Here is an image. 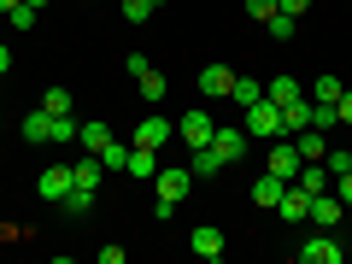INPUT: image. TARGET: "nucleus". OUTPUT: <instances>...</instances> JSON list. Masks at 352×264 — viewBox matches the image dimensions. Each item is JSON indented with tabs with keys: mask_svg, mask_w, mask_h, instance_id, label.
I'll return each mask as SVG.
<instances>
[{
	"mask_svg": "<svg viewBox=\"0 0 352 264\" xmlns=\"http://www.w3.org/2000/svg\"><path fill=\"white\" fill-rule=\"evenodd\" d=\"M153 188H159V200H153V217H170L176 206L188 200V188H194V170H182V164H170V170H164V164H159Z\"/></svg>",
	"mask_w": 352,
	"mask_h": 264,
	"instance_id": "obj_1",
	"label": "nucleus"
},
{
	"mask_svg": "<svg viewBox=\"0 0 352 264\" xmlns=\"http://www.w3.org/2000/svg\"><path fill=\"white\" fill-rule=\"evenodd\" d=\"M241 129H247V141H276V135H288L282 129V106L276 100H252V106H241Z\"/></svg>",
	"mask_w": 352,
	"mask_h": 264,
	"instance_id": "obj_2",
	"label": "nucleus"
},
{
	"mask_svg": "<svg viewBox=\"0 0 352 264\" xmlns=\"http://www.w3.org/2000/svg\"><path fill=\"white\" fill-rule=\"evenodd\" d=\"M294 258H300V264H340V258H346V247L335 241V229H317V235L305 241Z\"/></svg>",
	"mask_w": 352,
	"mask_h": 264,
	"instance_id": "obj_3",
	"label": "nucleus"
},
{
	"mask_svg": "<svg viewBox=\"0 0 352 264\" xmlns=\"http://www.w3.org/2000/svg\"><path fill=\"white\" fill-rule=\"evenodd\" d=\"M212 129H217V118L206 112V106H194V112H182V124H176V135H182V147H206V141H212Z\"/></svg>",
	"mask_w": 352,
	"mask_h": 264,
	"instance_id": "obj_4",
	"label": "nucleus"
},
{
	"mask_svg": "<svg viewBox=\"0 0 352 264\" xmlns=\"http://www.w3.org/2000/svg\"><path fill=\"white\" fill-rule=\"evenodd\" d=\"M176 141V129H170V118H159V112H147L135 124V147H147V153H159V147H170Z\"/></svg>",
	"mask_w": 352,
	"mask_h": 264,
	"instance_id": "obj_5",
	"label": "nucleus"
},
{
	"mask_svg": "<svg viewBox=\"0 0 352 264\" xmlns=\"http://www.w3.org/2000/svg\"><path fill=\"white\" fill-rule=\"evenodd\" d=\"M206 147H212V153H217V159H223V164H235L241 153H247V129H241V124H217Z\"/></svg>",
	"mask_w": 352,
	"mask_h": 264,
	"instance_id": "obj_6",
	"label": "nucleus"
},
{
	"mask_svg": "<svg viewBox=\"0 0 352 264\" xmlns=\"http://www.w3.org/2000/svg\"><path fill=\"white\" fill-rule=\"evenodd\" d=\"M340 217H346V206H340V194H311V212H305V223H317V229H335Z\"/></svg>",
	"mask_w": 352,
	"mask_h": 264,
	"instance_id": "obj_7",
	"label": "nucleus"
},
{
	"mask_svg": "<svg viewBox=\"0 0 352 264\" xmlns=\"http://www.w3.org/2000/svg\"><path fill=\"white\" fill-rule=\"evenodd\" d=\"M300 147H294V141L288 135H276V141H270V170H276V176H288V182H294V176H300Z\"/></svg>",
	"mask_w": 352,
	"mask_h": 264,
	"instance_id": "obj_8",
	"label": "nucleus"
},
{
	"mask_svg": "<svg viewBox=\"0 0 352 264\" xmlns=\"http://www.w3.org/2000/svg\"><path fill=\"white\" fill-rule=\"evenodd\" d=\"M100 176H106V164H100V153H82V159L71 164V188H82V194H94V188H100Z\"/></svg>",
	"mask_w": 352,
	"mask_h": 264,
	"instance_id": "obj_9",
	"label": "nucleus"
},
{
	"mask_svg": "<svg viewBox=\"0 0 352 264\" xmlns=\"http://www.w3.org/2000/svg\"><path fill=\"white\" fill-rule=\"evenodd\" d=\"M229 88H235V71H229V65H206L200 71V94L206 100H229Z\"/></svg>",
	"mask_w": 352,
	"mask_h": 264,
	"instance_id": "obj_10",
	"label": "nucleus"
},
{
	"mask_svg": "<svg viewBox=\"0 0 352 264\" xmlns=\"http://www.w3.org/2000/svg\"><path fill=\"white\" fill-rule=\"evenodd\" d=\"M188 247H194V258H206V264H217L223 258V229H212V223H200L188 235Z\"/></svg>",
	"mask_w": 352,
	"mask_h": 264,
	"instance_id": "obj_11",
	"label": "nucleus"
},
{
	"mask_svg": "<svg viewBox=\"0 0 352 264\" xmlns=\"http://www.w3.org/2000/svg\"><path fill=\"white\" fill-rule=\"evenodd\" d=\"M305 212H311V194H305L300 182H288V194L276 200V217L282 223H305Z\"/></svg>",
	"mask_w": 352,
	"mask_h": 264,
	"instance_id": "obj_12",
	"label": "nucleus"
},
{
	"mask_svg": "<svg viewBox=\"0 0 352 264\" xmlns=\"http://www.w3.org/2000/svg\"><path fill=\"white\" fill-rule=\"evenodd\" d=\"M36 194L41 200H65V194H71V164H47L41 182H36Z\"/></svg>",
	"mask_w": 352,
	"mask_h": 264,
	"instance_id": "obj_13",
	"label": "nucleus"
},
{
	"mask_svg": "<svg viewBox=\"0 0 352 264\" xmlns=\"http://www.w3.org/2000/svg\"><path fill=\"white\" fill-rule=\"evenodd\" d=\"M288 194V176H276V170H264L258 182H252V200L264 206V212H276V200Z\"/></svg>",
	"mask_w": 352,
	"mask_h": 264,
	"instance_id": "obj_14",
	"label": "nucleus"
},
{
	"mask_svg": "<svg viewBox=\"0 0 352 264\" xmlns=\"http://www.w3.org/2000/svg\"><path fill=\"white\" fill-rule=\"evenodd\" d=\"M24 141H30V147L53 141V112H47V106H30V112H24Z\"/></svg>",
	"mask_w": 352,
	"mask_h": 264,
	"instance_id": "obj_15",
	"label": "nucleus"
},
{
	"mask_svg": "<svg viewBox=\"0 0 352 264\" xmlns=\"http://www.w3.org/2000/svg\"><path fill=\"white\" fill-rule=\"evenodd\" d=\"M135 182H153L159 176V153H147V147H129V164H124Z\"/></svg>",
	"mask_w": 352,
	"mask_h": 264,
	"instance_id": "obj_16",
	"label": "nucleus"
},
{
	"mask_svg": "<svg viewBox=\"0 0 352 264\" xmlns=\"http://www.w3.org/2000/svg\"><path fill=\"white\" fill-rule=\"evenodd\" d=\"M106 141H112V129H106V124H94V118H88V124H76V147H82V153H100Z\"/></svg>",
	"mask_w": 352,
	"mask_h": 264,
	"instance_id": "obj_17",
	"label": "nucleus"
},
{
	"mask_svg": "<svg viewBox=\"0 0 352 264\" xmlns=\"http://www.w3.org/2000/svg\"><path fill=\"white\" fill-rule=\"evenodd\" d=\"M135 88H141V100H147V106H159V100H164V94H170V82H164V76H159V71H153V65H147V71H141V76H135Z\"/></svg>",
	"mask_w": 352,
	"mask_h": 264,
	"instance_id": "obj_18",
	"label": "nucleus"
},
{
	"mask_svg": "<svg viewBox=\"0 0 352 264\" xmlns=\"http://www.w3.org/2000/svg\"><path fill=\"white\" fill-rule=\"evenodd\" d=\"M282 129H288V135H300V129H311V100H294V106H282Z\"/></svg>",
	"mask_w": 352,
	"mask_h": 264,
	"instance_id": "obj_19",
	"label": "nucleus"
},
{
	"mask_svg": "<svg viewBox=\"0 0 352 264\" xmlns=\"http://www.w3.org/2000/svg\"><path fill=\"white\" fill-rule=\"evenodd\" d=\"M264 100L294 106V100H300V82H294V76H270V82H264Z\"/></svg>",
	"mask_w": 352,
	"mask_h": 264,
	"instance_id": "obj_20",
	"label": "nucleus"
},
{
	"mask_svg": "<svg viewBox=\"0 0 352 264\" xmlns=\"http://www.w3.org/2000/svg\"><path fill=\"white\" fill-rule=\"evenodd\" d=\"M229 100H235V106H252V100H264V82H258V76H235Z\"/></svg>",
	"mask_w": 352,
	"mask_h": 264,
	"instance_id": "obj_21",
	"label": "nucleus"
},
{
	"mask_svg": "<svg viewBox=\"0 0 352 264\" xmlns=\"http://www.w3.org/2000/svg\"><path fill=\"white\" fill-rule=\"evenodd\" d=\"M41 106H47L53 118H71V106H76V100H71V88H47V94H41Z\"/></svg>",
	"mask_w": 352,
	"mask_h": 264,
	"instance_id": "obj_22",
	"label": "nucleus"
},
{
	"mask_svg": "<svg viewBox=\"0 0 352 264\" xmlns=\"http://www.w3.org/2000/svg\"><path fill=\"white\" fill-rule=\"evenodd\" d=\"M294 24H300V18H288V12H270V18H264L270 41H294Z\"/></svg>",
	"mask_w": 352,
	"mask_h": 264,
	"instance_id": "obj_23",
	"label": "nucleus"
},
{
	"mask_svg": "<svg viewBox=\"0 0 352 264\" xmlns=\"http://www.w3.org/2000/svg\"><path fill=\"white\" fill-rule=\"evenodd\" d=\"M100 164H106V170H124V164H129V141H106V147H100Z\"/></svg>",
	"mask_w": 352,
	"mask_h": 264,
	"instance_id": "obj_24",
	"label": "nucleus"
},
{
	"mask_svg": "<svg viewBox=\"0 0 352 264\" xmlns=\"http://www.w3.org/2000/svg\"><path fill=\"white\" fill-rule=\"evenodd\" d=\"M188 170H194V176H217V170H223V159H217L212 147H194V164H188Z\"/></svg>",
	"mask_w": 352,
	"mask_h": 264,
	"instance_id": "obj_25",
	"label": "nucleus"
},
{
	"mask_svg": "<svg viewBox=\"0 0 352 264\" xmlns=\"http://www.w3.org/2000/svg\"><path fill=\"white\" fill-rule=\"evenodd\" d=\"M65 212H71V217H88V212H94V194L71 188V194H65Z\"/></svg>",
	"mask_w": 352,
	"mask_h": 264,
	"instance_id": "obj_26",
	"label": "nucleus"
},
{
	"mask_svg": "<svg viewBox=\"0 0 352 264\" xmlns=\"http://www.w3.org/2000/svg\"><path fill=\"white\" fill-rule=\"evenodd\" d=\"M6 24H12V30H36V6H12Z\"/></svg>",
	"mask_w": 352,
	"mask_h": 264,
	"instance_id": "obj_27",
	"label": "nucleus"
},
{
	"mask_svg": "<svg viewBox=\"0 0 352 264\" xmlns=\"http://www.w3.org/2000/svg\"><path fill=\"white\" fill-rule=\"evenodd\" d=\"M317 100H329V106L340 100V82H335V76H317Z\"/></svg>",
	"mask_w": 352,
	"mask_h": 264,
	"instance_id": "obj_28",
	"label": "nucleus"
},
{
	"mask_svg": "<svg viewBox=\"0 0 352 264\" xmlns=\"http://www.w3.org/2000/svg\"><path fill=\"white\" fill-rule=\"evenodd\" d=\"M270 12H282L276 0H247V18H258V24H264V18H270Z\"/></svg>",
	"mask_w": 352,
	"mask_h": 264,
	"instance_id": "obj_29",
	"label": "nucleus"
},
{
	"mask_svg": "<svg viewBox=\"0 0 352 264\" xmlns=\"http://www.w3.org/2000/svg\"><path fill=\"white\" fill-rule=\"evenodd\" d=\"M329 188H335V194H340V206H352V170H340V176H335V182H329Z\"/></svg>",
	"mask_w": 352,
	"mask_h": 264,
	"instance_id": "obj_30",
	"label": "nucleus"
},
{
	"mask_svg": "<svg viewBox=\"0 0 352 264\" xmlns=\"http://www.w3.org/2000/svg\"><path fill=\"white\" fill-rule=\"evenodd\" d=\"M335 112H340V124H352V88H340V100H335Z\"/></svg>",
	"mask_w": 352,
	"mask_h": 264,
	"instance_id": "obj_31",
	"label": "nucleus"
},
{
	"mask_svg": "<svg viewBox=\"0 0 352 264\" xmlns=\"http://www.w3.org/2000/svg\"><path fill=\"white\" fill-rule=\"evenodd\" d=\"M276 6H282V12H288V18H300L305 6H311V0H276Z\"/></svg>",
	"mask_w": 352,
	"mask_h": 264,
	"instance_id": "obj_32",
	"label": "nucleus"
},
{
	"mask_svg": "<svg viewBox=\"0 0 352 264\" xmlns=\"http://www.w3.org/2000/svg\"><path fill=\"white\" fill-rule=\"evenodd\" d=\"M12 71V47H6V41H0V76Z\"/></svg>",
	"mask_w": 352,
	"mask_h": 264,
	"instance_id": "obj_33",
	"label": "nucleus"
},
{
	"mask_svg": "<svg viewBox=\"0 0 352 264\" xmlns=\"http://www.w3.org/2000/svg\"><path fill=\"white\" fill-rule=\"evenodd\" d=\"M12 6H24V0H0V12H12Z\"/></svg>",
	"mask_w": 352,
	"mask_h": 264,
	"instance_id": "obj_34",
	"label": "nucleus"
},
{
	"mask_svg": "<svg viewBox=\"0 0 352 264\" xmlns=\"http://www.w3.org/2000/svg\"><path fill=\"white\" fill-rule=\"evenodd\" d=\"M24 6H36V12H41V6H47V0H24Z\"/></svg>",
	"mask_w": 352,
	"mask_h": 264,
	"instance_id": "obj_35",
	"label": "nucleus"
},
{
	"mask_svg": "<svg viewBox=\"0 0 352 264\" xmlns=\"http://www.w3.org/2000/svg\"><path fill=\"white\" fill-rule=\"evenodd\" d=\"M0 129H6V124H0Z\"/></svg>",
	"mask_w": 352,
	"mask_h": 264,
	"instance_id": "obj_36",
	"label": "nucleus"
}]
</instances>
